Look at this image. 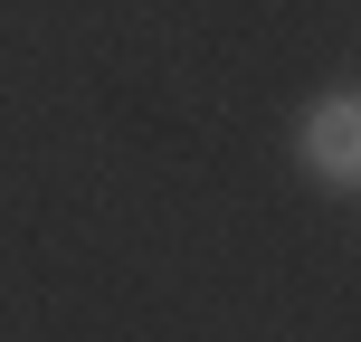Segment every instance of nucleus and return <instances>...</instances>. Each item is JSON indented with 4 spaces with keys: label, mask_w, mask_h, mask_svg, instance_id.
<instances>
[{
    "label": "nucleus",
    "mask_w": 361,
    "mask_h": 342,
    "mask_svg": "<svg viewBox=\"0 0 361 342\" xmlns=\"http://www.w3.org/2000/svg\"><path fill=\"white\" fill-rule=\"evenodd\" d=\"M295 143H305V171L324 181V190H352V181H361V105H352V95H324Z\"/></svg>",
    "instance_id": "nucleus-1"
}]
</instances>
